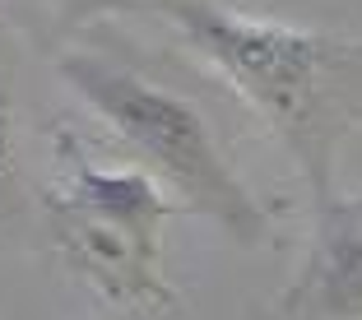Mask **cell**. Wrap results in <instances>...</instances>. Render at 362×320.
Wrapping results in <instances>:
<instances>
[{"label": "cell", "mask_w": 362, "mask_h": 320, "mask_svg": "<svg viewBox=\"0 0 362 320\" xmlns=\"http://www.w3.org/2000/svg\"><path fill=\"white\" fill-rule=\"evenodd\" d=\"M130 14L168 19L260 121L279 135L311 204H330L344 139L362 126V42L288 28L218 0H135Z\"/></svg>", "instance_id": "6da1fadb"}, {"label": "cell", "mask_w": 362, "mask_h": 320, "mask_svg": "<svg viewBox=\"0 0 362 320\" xmlns=\"http://www.w3.org/2000/svg\"><path fill=\"white\" fill-rule=\"evenodd\" d=\"M56 75L75 88V97L121 139V149L149 172L153 182L191 213H204L233 242L260 246L269 232V213L242 186L223 144L191 97L172 93L121 56L70 47L56 56Z\"/></svg>", "instance_id": "7a4b0ae2"}, {"label": "cell", "mask_w": 362, "mask_h": 320, "mask_svg": "<svg viewBox=\"0 0 362 320\" xmlns=\"http://www.w3.org/2000/svg\"><path fill=\"white\" fill-rule=\"evenodd\" d=\"M70 162V177L47 195V218L65 260L117 302H168L158 232L181 204L163 195L149 172H98L79 158Z\"/></svg>", "instance_id": "3957f363"}, {"label": "cell", "mask_w": 362, "mask_h": 320, "mask_svg": "<svg viewBox=\"0 0 362 320\" xmlns=\"http://www.w3.org/2000/svg\"><path fill=\"white\" fill-rule=\"evenodd\" d=\"M274 320H362V200L316 209V237Z\"/></svg>", "instance_id": "277c9868"}, {"label": "cell", "mask_w": 362, "mask_h": 320, "mask_svg": "<svg viewBox=\"0 0 362 320\" xmlns=\"http://www.w3.org/2000/svg\"><path fill=\"white\" fill-rule=\"evenodd\" d=\"M19 209H23V177L19 158H14V107L5 84H0V223L14 218Z\"/></svg>", "instance_id": "5b68a950"}]
</instances>
